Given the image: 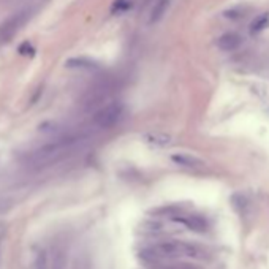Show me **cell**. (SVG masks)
<instances>
[{
  "instance_id": "7",
  "label": "cell",
  "mask_w": 269,
  "mask_h": 269,
  "mask_svg": "<svg viewBox=\"0 0 269 269\" xmlns=\"http://www.w3.org/2000/svg\"><path fill=\"white\" fill-rule=\"evenodd\" d=\"M169 7V0H157L152 11H151V22H158L162 18H163V14L166 13Z\"/></svg>"
},
{
  "instance_id": "12",
  "label": "cell",
  "mask_w": 269,
  "mask_h": 269,
  "mask_svg": "<svg viewBox=\"0 0 269 269\" xmlns=\"http://www.w3.org/2000/svg\"><path fill=\"white\" fill-rule=\"evenodd\" d=\"M130 8V2L129 0H116V4L113 7L114 11H125Z\"/></svg>"
},
{
  "instance_id": "2",
  "label": "cell",
  "mask_w": 269,
  "mask_h": 269,
  "mask_svg": "<svg viewBox=\"0 0 269 269\" xmlns=\"http://www.w3.org/2000/svg\"><path fill=\"white\" fill-rule=\"evenodd\" d=\"M124 113V106L120 103H111L106 105L105 108H102L100 111H97L93 116V124L99 127V129H111V127H114Z\"/></svg>"
},
{
  "instance_id": "3",
  "label": "cell",
  "mask_w": 269,
  "mask_h": 269,
  "mask_svg": "<svg viewBox=\"0 0 269 269\" xmlns=\"http://www.w3.org/2000/svg\"><path fill=\"white\" fill-rule=\"evenodd\" d=\"M26 21H27V13H24V11L16 13L8 21H5L2 26H0V43L10 41L16 35V32L26 24Z\"/></svg>"
},
{
  "instance_id": "8",
  "label": "cell",
  "mask_w": 269,
  "mask_h": 269,
  "mask_svg": "<svg viewBox=\"0 0 269 269\" xmlns=\"http://www.w3.org/2000/svg\"><path fill=\"white\" fill-rule=\"evenodd\" d=\"M68 67L87 68V70H92V68H99V65H97V63H95L93 60H89V59H73V60H68Z\"/></svg>"
},
{
  "instance_id": "11",
  "label": "cell",
  "mask_w": 269,
  "mask_h": 269,
  "mask_svg": "<svg viewBox=\"0 0 269 269\" xmlns=\"http://www.w3.org/2000/svg\"><path fill=\"white\" fill-rule=\"evenodd\" d=\"M34 269H47V257L44 252H38L35 257Z\"/></svg>"
},
{
  "instance_id": "4",
  "label": "cell",
  "mask_w": 269,
  "mask_h": 269,
  "mask_svg": "<svg viewBox=\"0 0 269 269\" xmlns=\"http://www.w3.org/2000/svg\"><path fill=\"white\" fill-rule=\"evenodd\" d=\"M174 220L179 222V224H182L184 227H187L192 231L203 233L208 230V222L200 215H179V217H174Z\"/></svg>"
},
{
  "instance_id": "5",
  "label": "cell",
  "mask_w": 269,
  "mask_h": 269,
  "mask_svg": "<svg viewBox=\"0 0 269 269\" xmlns=\"http://www.w3.org/2000/svg\"><path fill=\"white\" fill-rule=\"evenodd\" d=\"M241 41H242V40H241L239 35L234 34V32H230V34L222 35V37L217 40V46H218V50L230 53V51L237 50V47L241 46Z\"/></svg>"
},
{
  "instance_id": "6",
  "label": "cell",
  "mask_w": 269,
  "mask_h": 269,
  "mask_svg": "<svg viewBox=\"0 0 269 269\" xmlns=\"http://www.w3.org/2000/svg\"><path fill=\"white\" fill-rule=\"evenodd\" d=\"M171 160L179 165V166H185V168H198L203 166V162L200 160L198 157L190 155V154H173Z\"/></svg>"
},
{
  "instance_id": "9",
  "label": "cell",
  "mask_w": 269,
  "mask_h": 269,
  "mask_svg": "<svg viewBox=\"0 0 269 269\" xmlns=\"http://www.w3.org/2000/svg\"><path fill=\"white\" fill-rule=\"evenodd\" d=\"M269 26V13H264V14H260L258 18L252 22V32L255 34V32H260V30H263V29H266Z\"/></svg>"
},
{
  "instance_id": "10",
  "label": "cell",
  "mask_w": 269,
  "mask_h": 269,
  "mask_svg": "<svg viewBox=\"0 0 269 269\" xmlns=\"http://www.w3.org/2000/svg\"><path fill=\"white\" fill-rule=\"evenodd\" d=\"M146 141L149 144H154V146H166L169 142V136L166 135H160V133H151L146 136Z\"/></svg>"
},
{
  "instance_id": "1",
  "label": "cell",
  "mask_w": 269,
  "mask_h": 269,
  "mask_svg": "<svg viewBox=\"0 0 269 269\" xmlns=\"http://www.w3.org/2000/svg\"><path fill=\"white\" fill-rule=\"evenodd\" d=\"M149 255H142L149 261L154 260H176V258H197L200 257V249L192 244L181 241H166L160 242L148 250Z\"/></svg>"
}]
</instances>
